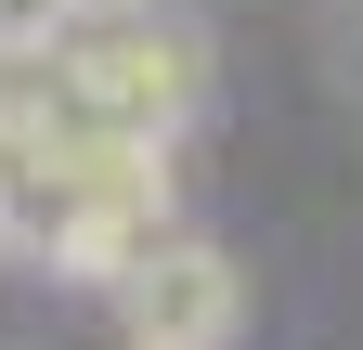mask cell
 Instances as JSON below:
<instances>
[{
	"label": "cell",
	"instance_id": "7a4b0ae2",
	"mask_svg": "<svg viewBox=\"0 0 363 350\" xmlns=\"http://www.w3.org/2000/svg\"><path fill=\"white\" fill-rule=\"evenodd\" d=\"M104 298H117V350H234L247 337V273H234V247H208V234H169L156 259H130Z\"/></svg>",
	"mask_w": 363,
	"mask_h": 350
},
{
	"label": "cell",
	"instance_id": "3957f363",
	"mask_svg": "<svg viewBox=\"0 0 363 350\" xmlns=\"http://www.w3.org/2000/svg\"><path fill=\"white\" fill-rule=\"evenodd\" d=\"M78 26H91V0H0V78H13V65H52Z\"/></svg>",
	"mask_w": 363,
	"mask_h": 350
},
{
	"label": "cell",
	"instance_id": "6da1fadb",
	"mask_svg": "<svg viewBox=\"0 0 363 350\" xmlns=\"http://www.w3.org/2000/svg\"><path fill=\"white\" fill-rule=\"evenodd\" d=\"M52 78L130 143H182L208 117V26L169 0H91V26L52 52Z\"/></svg>",
	"mask_w": 363,
	"mask_h": 350
}]
</instances>
